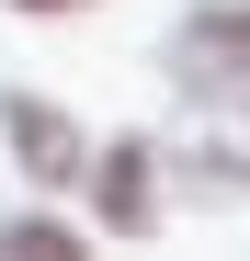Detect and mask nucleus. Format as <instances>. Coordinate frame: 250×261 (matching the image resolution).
Returning a JSON list of instances; mask_svg holds the SVG:
<instances>
[{
	"label": "nucleus",
	"mask_w": 250,
	"mask_h": 261,
	"mask_svg": "<svg viewBox=\"0 0 250 261\" xmlns=\"http://www.w3.org/2000/svg\"><path fill=\"white\" fill-rule=\"evenodd\" d=\"M171 80L193 102H239L250 91V0H205V12L171 34Z\"/></svg>",
	"instance_id": "1"
},
{
	"label": "nucleus",
	"mask_w": 250,
	"mask_h": 261,
	"mask_svg": "<svg viewBox=\"0 0 250 261\" xmlns=\"http://www.w3.org/2000/svg\"><path fill=\"white\" fill-rule=\"evenodd\" d=\"M0 137H12V159H23V182H34V193H68L80 170H91V137H80L57 102H34V91L0 102Z\"/></svg>",
	"instance_id": "2"
},
{
	"label": "nucleus",
	"mask_w": 250,
	"mask_h": 261,
	"mask_svg": "<svg viewBox=\"0 0 250 261\" xmlns=\"http://www.w3.org/2000/svg\"><path fill=\"white\" fill-rule=\"evenodd\" d=\"M80 182H91V204H103L114 239H148V227H159V148H148V137H114Z\"/></svg>",
	"instance_id": "3"
},
{
	"label": "nucleus",
	"mask_w": 250,
	"mask_h": 261,
	"mask_svg": "<svg viewBox=\"0 0 250 261\" xmlns=\"http://www.w3.org/2000/svg\"><path fill=\"white\" fill-rule=\"evenodd\" d=\"M171 170H182L193 204H239V193H250V148H239V137H205V148H182Z\"/></svg>",
	"instance_id": "4"
},
{
	"label": "nucleus",
	"mask_w": 250,
	"mask_h": 261,
	"mask_svg": "<svg viewBox=\"0 0 250 261\" xmlns=\"http://www.w3.org/2000/svg\"><path fill=\"white\" fill-rule=\"evenodd\" d=\"M0 261H80V239L57 216H12V227H0Z\"/></svg>",
	"instance_id": "5"
},
{
	"label": "nucleus",
	"mask_w": 250,
	"mask_h": 261,
	"mask_svg": "<svg viewBox=\"0 0 250 261\" xmlns=\"http://www.w3.org/2000/svg\"><path fill=\"white\" fill-rule=\"evenodd\" d=\"M12 12H80V0H12Z\"/></svg>",
	"instance_id": "6"
}]
</instances>
